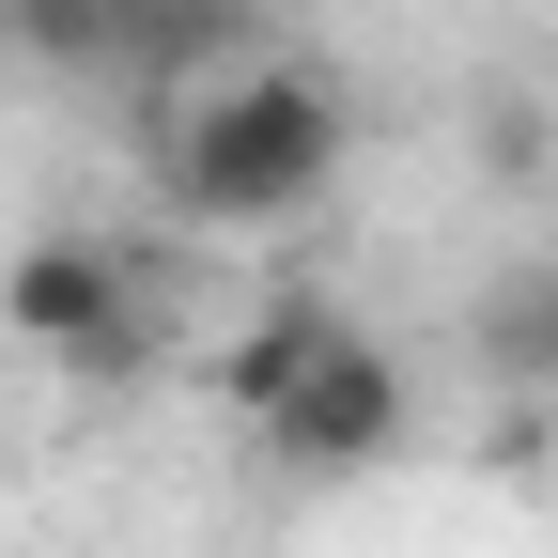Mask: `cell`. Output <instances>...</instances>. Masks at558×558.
<instances>
[{"label": "cell", "mask_w": 558, "mask_h": 558, "mask_svg": "<svg viewBox=\"0 0 558 558\" xmlns=\"http://www.w3.org/2000/svg\"><path fill=\"white\" fill-rule=\"evenodd\" d=\"M248 435L295 465V481H357V465H388V450L418 435V388H403V357H388L373 326H326V341H311V373L279 388Z\"/></svg>", "instance_id": "3"}, {"label": "cell", "mask_w": 558, "mask_h": 558, "mask_svg": "<svg viewBox=\"0 0 558 558\" xmlns=\"http://www.w3.org/2000/svg\"><path fill=\"white\" fill-rule=\"evenodd\" d=\"M465 341H481V373H497L512 403H558V264H497Z\"/></svg>", "instance_id": "4"}, {"label": "cell", "mask_w": 558, "mask_h": 558, "mask_svg": "<svg viewBox=\"0 0 558 558\" xmlns=\"http://www.w3.org/2000/svg\"><path fill=\"white\" fill-rule=\"evenodd\" d=\"M0 326L16 341H47L62 373H140L156 357V311H140V248H109V233H32L16 264H0Z\"/></svg>", "instance_id": "2"}, {"label": "cell", "mask_w": 558, "mask_h": 558, "mask_svg": "<svg viewBox=\"0 0 558 558\" xmlns=\"http://www.w3.org/2000/svg\"><path fill=\"white\" fill-rule=\"evenodd\" d=\"M264 0H109V62L171 78V62H248Z\"/></svg>", "instance_id": "5"}, {"label": "cell", "mask_w": 558, "mask_h": 558, "mask_svg": "<svg viewBox=\"0 0 558 558\" xmlns=\"http://www.w3.org/2000/svg\"><path fill=\"white\" fill-rule=\"evenodd\" d=\"M326 326H341V311H326V295H279V311H264V326H248V341H233V403H248V418H264V403H279V388H295V373H311V341H326Z\"/></svg>", "instance_id": "6"}, {"label": "cell", "mask_w": 558, "mask_h": 558, "mask_svg": "<svg viewBox=\"0 0 558 558\" xmlns=\"http://www.w3.org/2000/svg\"><path fill=\"white\" fill-rule=\"evenodd\" d=\"M341 171H357V94L326 62H295V47L218 62L186 94V124H171V202L202 233H295Z\"/></svg>", "instance_id": "1"}]
</instances>
